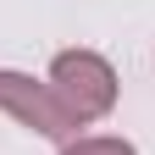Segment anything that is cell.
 <instances>
[{"label":"cell","instance_id":"cell-1","mask_svg":"<svg viewBox=\"0 0 155 155\" xmlns=\"http://www.w3.org/2000/svg\"><path fill=\"white\" fill-rule=\"evenodd\" d=\"M50 94L61 100V111L78 127L100 122L116 105V72L105 67V55H94V50H61L50 61Z\"/></svg>","mask_w":155,"mask_h":155},{"label":"cell","instance_id":"cell-2","mask_svg":"<svg viewBox=\"0 0 155 155\" xmlns=\"http://www.w3.org/2000/svg\"><path fill=\"white\" fill-rule=\"evenodd\" d=\"M0 111H11L22 127L45 133V139H72L78 122L61 111V100L50 94V83H33L22 72H0Z\"/></svg>","mask_w":155,"mask_h":155},{"label":"cell","instance_id":"cell-3","mask_svg":"<svg viewBox=\"0 0 155 155\" xmlns=\"http://www.w3.org/2000/svg\"><path fill=\"white\" fill-rule=\"evenodd\" d=\"M61 155H139L127 139H72Z\"/></svg>","mask_w":155,"mask_h":155}]
</instances>
